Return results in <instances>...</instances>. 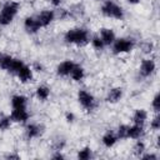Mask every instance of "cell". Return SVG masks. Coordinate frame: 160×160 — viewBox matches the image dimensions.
<instances>
[{
    "mask_svg": "<svg viewBox=\"0 0 160 160\" xmlns=\"http://www.w3.org/2000/svg\"><path fill=\"white\" fill-rule=\"evenodd\" d=\"M65 40L70 44H75L79 46H84L89 42V34L88 30L82 28H76L71 29L65 34Z\"/></svg>",
    "mask_w": 160,
    "mask_h": 160,
    "instance_id": "6da1fadb",
    "label": "cell"
},
{
    "mask_svg": "<svg viewBox=\"0 0 160 160\" xmlns=\"http://www.w3.org/2000/svg\"><path fill=\"white\" fill-rule=\"evenodd\" d=\"M19 8H20V4L16 2V1L5 2L2 9H1V11H0V25H2V26L9 25L12 21L14 16L18 14Z\"/></svg>",
    "mask_w": 160,
    "mask_h": 160,
    "instance_id": "7a4b0ae2",
    "label": "cell"
},
{
    "mask_svg": "<svg viewBox=\"0 0 160 160\" xmlns=\"http://www.w3.org/2000/svg\"><path fill=\"white\" fill-rule=\"evenodd\" d=\"M101 12H102V15H105L108 18H114L118 20H121L124 18V11H122L121 6L116 5L115 2H112L110 0L105 1V4L101 6Z\"/></svg>",
    "mask_w": 160,
    "mask_h": 160,
    "instance_id": "3957f363",
    "label": "cell"
},
{
    "mask_svg": "<svg viewBox=\"0 0 160 160\" xmlns=\"http://www.w3.org/2000/svg\"><path fill=\"white\" fill-rule=\"evenodd\" d=\"M134 48V41L131 39H118L112 42V51L114 54H122V52H129Z\"/></svg>",
    "mask_w": 160,
    "mask_h": 160,
    "instance_id": "277c9868",
    "label": "cell"
},
{
    "mask_svg": "<svg viewBox=\"0 0 160 160\" xmlns=\"http://www.w3.org/2000/svg\"><path fill=\"white\" fill-rule=\"evenodd\" d=\"M78 100L81 104V106L85 108V109H88V110H91L95 106V99H94V96L90 92L85 91V90H79V92H78Z\"/></svg>",
    "mask_w": 160,
    "mask_h": 160,
    "instance_id": "5b68a950",
    "label": "cell"
},
{
    "mask_svg": "<svg viewBox=\"0 0 160 160\" xmlns=\"http://www.w3.org/2000/svg\"><path fill=\"white\" fill-rule=\"evenodd\" d=\"M54 18H55V12L52 10H44V11H41L38 15L36 19H38L40 26L41 28H45V26L50 25V22L54 20Z\"/></svg>",
    "mask_w": 160,
    "mask_h": 160,
    "instance_id": "8992f818",
    "label": "cell"
},
{
    "mask_svg": "<svg viewBox=\"0 0 160 160\" xmlns=\"http://www.w3.org/2000/svg\"><path fill=\"white\" fill-rule=\"evenodd\" d=\"M10 119L14 122H25L29 119V112L26 109H14L10 114Z\"/></svg>",
    "mask_w": 160,
    "mask_h": 160,
    "instance_id": "52a82bcc",
    "label": "cell"
},
{
    "mask_svg": "<svg viewBox=\"0 0 160 160\" xmlns=\"http://www.w3.org/2000/svg\"><path fill=\"white\" fill-rule=\"evenodd\" d=\"M24 26H25V30L30 34H35L38 32V30L41 28L38 19L36 18H32V16H29L25 19V22H24Z\"/></svg>",
    "mask_w": 160,
    "mask_h": 160,
    "instance_id": "ba28073f",
    "label": "cell"
},
{
    "mask_svg": "<svg viewBox=\"0 0 160 160\" xmlns=\"http://www.w3.org/2000/svg\"><path fill=\"white\" fill-rule=\"evenodd\" d=\"M155 70V62L150 59H146V60H142L141 65H140V74L142 76H150Z\"/></svg>",
    "mask_w": 160,
    "mask_h": 160,
    "instance_id": "9c48e42d",
    "label": "cell"
},
{
    "mask_svg": "<svg viewBox=\"0 0 160 160\" xmlns=\"http://www.w3.org/2000/svg\"><path fill=\"white\" fill-rule=\"evenodd\" d=\"M100 39L102 40L104 45H111L115 41V34L111 29L108 28H102L100 30Z\"/></svg>",
    "mask_w": 160,
    "mask_h": 160,
    "instance_id": "30bf717a",
    "label": "cell"
},
{
    "mask_svg": "<svg viewBox=\"0 0 160 160\" xmlns=\"http://www.w3.org/2000/svg\"><path fill=\"white\" fill-rule=\"evenodd\" d=\"M74 65H75V64H74L71 60H65V61L60 62V64H59V66H58V69H56L58 75H61V76L70 75L71 69L74 68Z\"/></svg>",
    "mask_w": 160,
    "mask_h": 160,
    "instance_id": "8fae6325",
    "label": "cell"
},
{
    "mask_svg": "<svg viewBox=\"0 0 160 160\" xmlns=\"http://www.w3.org/2000/svg\"><path fill=\"white\" fill-rule=\"evenodd\" d=\"M16 75H18V78H19V80H20L21 82H28V81H30V80L32 79V71H31V69H30L28 65H25V64L20 68V70L16 72Z\"/></svg>",
    "mask_w": 160,
    "mask_h": 160,
    "instance_id": "7c38bea8",
    "label": "cell"
},
{
    "mask_svg": "<svg viewBox=\"0 0 160 160\" xmlns=\"http://www.w3.org/2000/svg\"><path fill=\"white\" fill-rule=\"evenodd\" d=\"M121 96H122V89L121 88H114L108 92L106 101L111 102V104H115L121 99Z\"/></svg>",
    "mask_w": 160,
    "mask_h": 160,
    "instance_id": "4fadbf2b",
    "label": "cell"
},
{
    "mask_svg": "<svg viewBox=\"0 0 160 160\" xmlns=\"http://www.w3.org/2000/svg\"><path fill=\"white\" fill-rule=\"evenodd\" d=\"M144 134V129H142V125H132V126H129L128 129V139H140Z\"/></svg>",
    "mask_w": 160,
    "mask_h": 160,
    "instance_id": "5bb4252c",
    "label": "cell"
},
{
    "mask_svg": "<svg viewBox=\"0 0 160 160\" xmlns=\"http://www.w3.org/2000/svg\"><path fill=\"white\" fill-rule=\"evenodd\" d=\"M25 132H26V136H28L29 139H32V138L40 136L41 132H42V130H41V126L35 125V124H30V125L26 126Z\"/></svg>",
    "mask_w": 160,
    "mask_h": 160,
    "instance_id": "9a60e30c",
    "label": "cell"
},
{
    "mask_svg": "<svg viewBox=\"0 0 160 160\" xmlns=\"http://www.w3.org/2000/svg\"><path fill=\"white\" fill-rule=\"evenodd\" d=\"M12 109H26V98L24 95H14L11 99Z\"/></svg>",
    "mask_w": 160,
    "mask_h": 160,
    "instance_id": "2e32d148",
    "label": "cell"
},
{
    "mask_svg": "<svg viewBox=\"0 0 160 160\" xmlns=\"http://www.w3.org/2000/svg\"><path fill=\"white\" fill-rule=\"evenodd\" d=\"M146 119H148V112H146L144 109H138V110H135L134 116H132V121H134V124L144 125V122H145Z\"/></svg>",
    "mask_w": 160,
    "mask_h": 160,
    "instance_id": "e0dca14e",
    "label": "cell"
},
{
    "mask_svg": "<svg viewBox=\"0 0 160 160\" xmlns=\"http://www.w3.org/2000/svg\"><path fill=\"white\" fill-rule=\"evenodd\" d=\"M70 76L72 78V80L75 81H80L82 80L84 78V69L80 66V65H74V68L71 69V72H70Z\"/></svg>",
    "mask_w": 160,
    "mask_h": 160,
    "instance_id": "ac0fdd59",
    "label": "cell"
},
{
    "mask_svg": "<svg viewBox=\"0 0 160 160\" xmlns=\"http://www.w3.org/2000/svg\"><path fill=\"white\" fill-rule=\"evenodd\" d=\"M118 141V136L112 132H106L104 136H102V144L106 146V148H111L115 145V142Z\"/></svg>",
    "mask_w": 160,
    "mask_h": 160,
    "instance_id": "d6986e66",
    "label": "cell"
},
{
    "mask_svg": "<svg viewBox=\"0 0 160 160\" xmlns=\"http://www.w3.org/2000/svg\"><path fill=\"white\" fill-rule=\"evenodd\" d=\"M12 59H14V58H11L10 55H6V54L0 52V69L9 70V68H10V64H11Z\"/></svg>",
    "mask_w": 160,
    "mask_h": 160,
    "instance_id": "ffe728a7",
    "label": "cell"
},
{
    "mask_svg": "<svg viewBox=\"0 0 160 160\" xmlns=\"http://www.w3.org/2000/svg\"><path fill=\"white\" fill-rule=\"evenodd\" d=\"M49 95H50V89L48 86H39L36 89V96H38L39 100L44 101V100H46L49 98Z\"/></svg>",
    "mask_w": 160,
    "mask_h": 160,
    "instance_id": "44dd1931",
    "label": "cell"
},
{
    "mask_svg": "<svg viewBox=\"0 0 160 160\" xmlns=\"http://www.w3.org/2000/svg\"><path fill=\"white\" fill-rule=\"evenodd\" d=\"M22 65H24L22 60H20V59H12V61H11L10 68H9L8 71H10V72H12V74H16V72L20 70V68H21Z\"/></svg>",
    "mask_w": 160,
    "mask_h": 160,
    "instance_id": "7402d4cb",
    "label": "cell"
},
{
    "mask_svg": "<svg viewBox=\"0 0 160 160\" xmlns=\"http://www.w3.org/2000/svg\"><path fill=\"white\" fill-rule=\"evenodd\" d=\"M91 158V149L90 148H84L78 152V159L80 160H89Z\"/></svg>",
    "mask_w": 160,
    "mask_h": 160,
    "instance_id": "603a6c76",
    "label": "cell"
},
{
    "mask_svg": "<svg viewBox=\"0 0 160 160\" xmlns=\"http://www.w3.org/2000/svg\"><path fill=\"white\" fill-rule=\"evenodd\" d=\"M132 149H134V154H135L136 156H141L142 152L145 151V144H144L142 141L138 140V141L135 142V145H134Z\"/></svg>",
    "mask_w": 160,
    "mask_h": 160,
    "instance_id": "cb8c5ba5",
    "label": "cell"
},
{
    "mask_svg": "<svg viewBox=\"0 0 160 160\" xmlns=\"http://www.w3.org/2000/svg\"><path fill=\"white\" fill-rule=\"evenodd\" d=\"M128 129L129 125H120L118 129V139H128Z\"/></svg>",
    "mask_w": 160,
    "mask_h": 160,
    "instance_id": "d4e9b609",
    "label": "cell"
},
{
    "mask_svg": "<svg viewBox=\"0 0 160 160\" xmlns=\"http://www.w3.org/2000/svg\"><path fill=\"white\" fill-rule=\"evenodd\" d=\"M11 119L10 116H1L0 118V130H8L10 128Z\"/></svg>",
    "mask_w": 160,
    "mask_h": 160,
    "instance_id": "484cf974",
    "label": "cell"
},
{
    "mask_svg": "<svg viewBox=\"0 0 160 160\" xmlns=\"http://www.w3.org/2000/svg\"><path fill=\"white\" fill-rule=\"evenodd\" d=\"M91 44H92V46H94L95 49H98V50H101V49L105 46L104 42H102V40L100 39V36H95V38H92Z\"/></svg>",
    "mask_w": 160,
    "mask_h": 160,
    "instance_id": "4316f807",
    "label": "cell"
},
{
    "mask_svg": "<svg viewBox=\"0 0 160 160\" xmlns=\"http://www.w3.org/2000/svg\"><path fill=\"white\" fill-rule=\"evenodd\" d=\"M151 105H152L154 111H155V112H159V110H160V95H159V94H156V95L154 96Z\"/></svg>",
    "mask_w": 160,
    "mask_h": 160,
    "instance_id": "83f0119b",
    "label": "cell"
},
{
    "mask_svg": "<svg viewBox=\"0 0 160 160\" xmlns=\"http://www.w3.org/2000/svg\"><path fill=\"white\" fill-rule=\"evenodd\" d=\"M150 128L154 129V130H159L160 129V118L159 116H155L150 124Z\"/></svg>",
    "mask_w": 160,
    "mask_h": 160,
    "instance_id": "f1b7e54d",
    "label": "cell"
},
{
    "mask_svg": "<svg viewBox=\"0 0 160 160\" xmlns=\"http://www.w3.org/2000/svg\"><path fill=\"white\" fill-rule=\"evenodd\" d=\"M141 48H142V51H144V52H151V50H152V44H151V42H144V44L141 45Z\"/></svg>",
    "mask_w": 160,
    "mask_h": 160,
    "instance_id": "f546056e",
    "label": "cell"
},
{
    "mask_svg": "<svg viewBox=\"0 0 160 160\" xmlns=\"http://www.w3.org/2000/svg\"><path fill=\"white\" fill-rule=\"evenodd\" d=\"M74 119H75V116H74L72 112H66V120H68L69 122H72Z\"/></svg>",
    "mask_w": 160,
    "mask_h": 160,
    "instance_id": "4dcf8cb0",
    "label": "cell"
},
{
    "mask_svg": "<svg viewBox=\"0 0 160 160\" xmlns=\"http://www.w3.org/2000/svg\"><path fill=\"white\" fill-rule=\"evenodd\" d=\"M141 158L142 159H158V156L154 154H145V155H141Z\"/></svg>",
    "mask_w": 160,
    "mask_h": 160,
    "instance_id": "1f68e13d",
    "label": "cell"
},
{
    "mask_svg": "<svg viewBox=\"0 0 160 160\" xmlns=\"http://www.w3.org/2000/svg\"><path fill=\"white\" fill-rule=\"evenodd\" d=\"M6 159H19V155H15V154H9L5 156Z\"/></svg>",
    "mask_w": 160,
    "mask_h": 160,
    "instance_id": "d6a6232c",
    "label": "cell"
},
{
    "mask_svg": "<svg viewBox=\"0 0 160 160\" xmlns=\"http://www.w3.org/2000/svg\"><path fill=\"white\" fill-rule=\"evenodd\" d=\"M34 68H35L38 71H41V70H42V66H41L39 62H35V64H34Z\"/></svg>",
    "mask_w": 160,
    "mask_h": 160,
    "instance_id": "836d02e7",
    "label": "cell"
},
{
    "mask_svg": "<svg viewBox=\"0 0 160 160\" xmlns=\"http://www.w3.org/2000/svg\"><path fill=\"white\" fill-rule=\"evenodd\" d=\"M52 158H54V159H64V155H62V154H60V152H58V154L52 155Z\"/></svg>",
    "mask_w": 160,
    "mask_h": 160,
    "instance_id": "e575fe53",
    "label": "cell"
},
{
    "mask_svg": "<svg viewBox=\"0 0 160 160\" xmlns=\"http://www.w3.org/2000/svg\"><path fill=\"white\" fill-rule=\"evenodd\" d=\"M51 2H52V5H54V6H59V5H60V2H61V0H51Z\"/></svg>",
    "mask_w": 160,
    "mask_h": 160,
    "instance_id": "d590c367",
    "label": "cell"
},
{
    "mask_svg": "<svg viewBox=\"0 0 160 160\" xmlns=\"http://www.w3.org/2000/svg\"><path fill=\"white\" fill-rule=\"evenodd\" d=\"M139 1H140V0H129V2H130V4H138Z\"/></svg>",
    "mask_w": 160,
    "mask_h": 160,
    "instance_id": "8d00e7d4",
    "label": "cell"
}]
</instances>
